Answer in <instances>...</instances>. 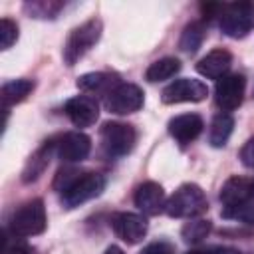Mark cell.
Here are the masks:
<instances>
[{
    "label": "cell",
    "instance_id": "cell-1",
    "mask_svg": "<svg viewBox=\"0 0 254 254\" xmlns=\"http://www.w3.org/2000/svg\"><path fill=\"white\" fill-rule=\"evenodd\" d=\"M208 200L204 190L194 185V183H185L181 185L165 204V212L171 218H194L202 212H206Z\"/></svg>",
    "mask_w": 254,
    "mask_h": 254
},
{
    "label": "cell",
    "instance_id": "cell-2",
    "mask_svg": "<svg viewBox=\"0 0 254 254\" xmlns=\"http://www.w3.org/2000/svg\"><path fill=\"white\" fill-rule=\"evenodd\" d=\"M48 226V216H46V206L42 198H34L24 202L10 218L8 230L16 238H28V236H38L46 230Z\"/></svg>",
    "mask_w": 254,
    "mask_h": 254
},
{
    "label": "cell",
    "instance_id": "cell-3",
    "mask_svg": "<svg viewBox=\"0 0 254 254\" xmlns=\"http://www.w3.org/2000/svg\"><path fill=\"white\" fill-rule=\"evenodd\" d=\"M101 30H103V26H101V20H97V18H91L85 24L71 30V34L67 36L65 46H64V62L67 65H73L77 60H81L99 42Z\"/></svg>",
    "mask_w": 254,
    "mask_h": 254
},
{
    "label": "cell",
    "instance_id": "cell-4",
    "mask_svg": "<svg viewBox=\"0 0 254 254\" xmlns=\"http://www.w3.org/2000/svg\"><path fill=\"white\" fill-rule=\"evenodd\" d=\"M105 189V177L99 173H77L73 181L62 190V204L65 208H75L95 196Z\"/></svg>",
    "mask_w": 254,
    "mask_h": 254
},
{
    "label": "cell",
    "instance_id": "cell-5",
    "mask_svg": "<svg viewBox=\"0 0 254 254\" xmlns=\"http://www.w3.org/2000/svg\"><path fill=\"white\" fill-rule=\"evenodd\" d=\"M220 30L228 38H244L254 30V4L234 2L226 4L220 14Z\"/></svg>",
    "mask_w": 254,
    "mask_h": 254
},
{
    "label": "cell",
    "instance_id": "cell-6",
    "mask_svg": "<svg viewBox=\"0 0 254 254\" xmlns=\"http://www.w3.org/2000/svg\"><path fill=\"white\" fill-rule=\"evenodd\" d=\"M101 145L103 149L113 157H123L133 151L137 143V131L133 125L119 123V121H107L99 129Z\"/></svg>",
    "mask_w": 254,
    "mask_h": 254
},
{
    "label": "cell",
    "instance_id": "cell-7",
    "mask_svg": "<svg viewBox=\"0 0 254 254\" xmlns=\"http://www.w3.org/2000/svg\"><path fill=\"white\" fill-rule=\"evenodd\" d=\"M145 93L135 83H117L107 95H105V109L115 115H127L135 113L143 107Z\"/></svg>",
    "mask_w": 254,
    "mask_h": 254
},
{
    "label": "cell",
    "instance_id": "cell-8",
    "mask_svg": "<svg viewBox=\"0 0 254 254\" xmlns=\"http://www.w3.org/2000/svg\"><path fill=\"white\" fill-rule=\"evenodd\" d=\"M206 95H208V87H206L200 79L181 77V79H175L173 83H169V85L163 89L161 99H163V103H167V105L185 103V101L196 103V101H202Z\"/></svg>",
    "mask_w": 254,
    "mask_h": 254
},
{
    "label": "cell",
    "instance_id": "cell-9",
    "mask_svg": "<svg viewBox=\"0 0 254 254\" xmlns=\"http://www.w3.org/2000/svg\"><path fill=\"white\" fill-rule=\"evenodd\" d=\"M244 89H246V77L242 73H228L216 81L214 87V99L216 105L222 111H232L240 107L244 99Z\"/></svg>",
    "mask_w": 254,
    "mask_h": 254
},
{
    "label": "cell",
    "instance_id": "cell-10",
    "mask_svg": "<svg viewBox=\"0 0 254 254\" xmlns=\"http://www.w3.org/2000/svg\"><path fill=\"white\" fill-rule=\"evenodd\" d=\"M113 232L127 244H137L147 234V220L135 212H115L109 218Z\"/></svg>",
    "mask_w": 254,
    "mask_h": 254
},
{
    "label": "cell",
    "instance_id": "cell-11",
    "mask_svg": "<svg viewBox=\"0 0 254 254\" xmlns=\"http://www.w3.org/2000/svg\"><path fill=\"white\" fill-rule=\"evenodd\" d=\"M133 202L135 206L147 214V216H157L159 212L165 210V204H167V198H165V190L159 183H153V181H147V183H141L137 189H135V194H133Z\"/></svg>",
    "mask_w": 254,
    "mask_h": 254
},
{
    "label": "cell",
    "instance_id": "cell-12",
    "mask_svg": "<svg viewBox=\"0 0 254 254\" xmlns=\"http://www.w3.org/2000/svg\"><path fill=\"white\" fill-rule=\"evenodd\" d=\"M58 157L65 163H79L83 161L91 151V139L81 131H69L60 137L56 143Z\"/></svg>",
    "mask_w": 254,
    "mask_h": 254
},
{
    "label": "cell",
    "instance_id": "cell-13",
    "mask_svg": "<svg viewBox=\"0 0 254 254\" xmlns=\"http://www.w3.org/2000/svg\"><path fill=\"white\" fill-rule=\"evenodd\" d=\"M64 111L75 127H91L99 117V105L89 95H75L67 99Z\"/></svg>",
    "mask_w": 254,
    "mask_h": 254
},
{
    "label": "cell",
    "instance_id": "cell-14",
    "mask_svg": "<svg viewBox=\"0 0 254 254\" xmlns=\"http://www.w3.org/2000/svg\"><path fill=\"white\" fill-rule=\"evenodd\" d=\"M169 133L171 137L181 143V145H189L192 143L200 133H202V127H204V121L200 115L196 113H183V115H177L169 121Z\"/></svg>",
    "mask_w": 254,
    "mask_h": 254
},
{
    "label": "cell",
    "instance_id": "cell-15",
    "mask_svg": "<svg viewBox=\"0 0 254 254\" xmlns=\"http://www.w3.org/2000/svg\"><path fill=\"white\" fill-rule=\"evenodd\" d=\"M218 196H220V200H222L224 206H232V204L254 200V179L234 175V177H230L222 185Z\"/></svg>",
    "mask_w": 254,
    "mask_h": 254
},
{
    "label": "cell",
    "instance_id": "cell-16",
    "mask_svg": "<svg viewBox=\"0 0 254 254\" xmlns=\"http://www.w3.org/2000/svg\"><path fill=\"white\" fill-rule=\"evenodd\" d=\"M230 65H232V56H230V52L218 48V50H212V52H208L204 58L198 60L196 71H198L200 75L208 77V79H216V81H218L220 77L228 75Z\"/></svg>",
    "mask_w": 254,
    "mask_h": 254
},
{
    "label": "cell",
    "instance_id": "cell-17",
    "mask_svg": "<svg viewBox=\"0 0 254 254\" xmlns=\"http://www.w3.org/2000/svg\"><path fill=\"white\" fill-rule=\"evenodd\" d=\"M77 87L83 91H91V93H99L105 91V95L117 85L115 75L113 73H105V71H91V73H83L77 77Z\"/></svg>",
    "mask_w": 254,
    "mask_h": 254
},
{
    "label": "cell",
    "instance_id": "cell-18",
    "mask_svg": "<svg viewBox=\"0 0 254 254\" xmlns=\"http://www.w3.org/2000/svg\"><path fill=\"white\" fill-rule=\"evenodd\" d=\"M52 149H54V143H46L44 147H40L26 163L24 171H22V181L24 183H32V181H38L40 175L44 173V169L48 167L50 163V155H52Z\"/></svg>",
    "mask_w": 254,
    "mask_h": 254
},
{
    "label": "cell",
    "instance_id": "cell-19",
    "mask_svg": "<svg viewBox=\"0 0 254 254\" xmlns=\"http://www.w3.org/2000/svg\"><path fill=\"white\" fill-rule=\"evenodd\" d=\"M32 91H34V81L32 79H12V81L4 83L2 91H0L4 109L8 111L10 105H16V103L24 101Z\"/></svg>",
    "mask_w": 254,
    "mask_h": 254
},
{
    "label": "cell",
    "instance_id": "cell-20",
    "mask_svg": "<svg viewBox=\"0 0 254 254\" xmlns=\"http://www.w3.org/2000/svg\"><path fill=\"white\" fill-rule=\"evenodd\" d=\"M232 129H234V119L232 115L228 113H218L214 115L212 123H210V129H208V143L212 147H224L232 135Z\"/></svg>",
    "mask_w": 254,
    "mask_h": 254
},
{
    "label": "cell",
    "instance_id": "cell-21",
    "mask_svg": "<svg viewBox=\"0 0 254 254\" xmlns=\"http://www.w3.org/2000/svg\"><path fill=\"white\" fill-rule=\"evenodd\" d=\"M179 69H181V62L177 58H161L147 67L145 79L151 83L165 81V79H171L175 73H179Z\"/></svg>",
    "mask_w": 254,
    "mask_h": 254
},
{
    "label": "cell",
    "instance_id": "cell-22",
    "mask_svg": "<svg viewBox=\"0 0 254 254\" xmlns=\"http://www.w3.org/2000/svg\"><path fill=\"white\" fill-rule=\"evenodd\" d=\"M202 40H204V24L196 20V22H190V24L185 26V30L181 34V40H179V48L183 52L192 54L200 48Z\"/></svg>",
    "mask_w": 254,
    "mask_h": 254
},
{
    "label": "cell",
    "instance_id": "cell-23",
    "mask_svg": "<svg viewBox=\"0 0 254 254\" xmlns=\"http://www.w3.org/2000/svg\"><path fill=\"white\" fill-rule=\"evenodd\" d=\"M210 232V220H204V218H194V220H189L183 230H181V236L185 242L189 244H198L200 240H204Z\"/></svg>",
    "mask_w": 254,
    "mask_h": 254
},
{
    "label": "cell",
    "instance_id": "cell-24",
    "mask_svg": "<svg viewBox=\"0 0 254 254\" xmlns=\"http://www.w3.org/2000/svg\"><path fill=\"white\" fill-rule=\"evenodd\" d=\"M220 216L228 218V220H238V222H244V224H254V200L224 206L220 210Z\"/></svg>",
    "mask_w": 254,
    "mask_h": 254
},
{
    "label": "cell",
    "instance_id": "cell-25",
    "mask_svg": "<svg viewBox=\"0 0 254 254\" xmlns=\"http://www.w3.org/2000/svg\"><path fill=\"white\" fill-rule=\"evenodd\" d=\"M62 6V2H32L26 4V10H30L32 16L36 18H54Z\"/></svg>",
    "mask_w": 254,
    "mask_h": 254
},
{
    "label": "cell",
    "instance_id": "cell-26",
    "mask_svg": "<svg viewBox=\"0 0 254 254\" xmlns=\"http://www.w3.org/2000/svg\"><path fill=\"white\" fill-rule=\"evenodd\" d=\"M16 40H18V26H16V22H12L10 18H2V22H0V42H2V50H8Z\"/></svg>",
    "mask_w": 254,
    "mask_h": 254
},
{
    "label": "cell",
    "instance_id": "cell-27",
    "mask_svg": "<svg viewBox=\"0 0 254 254\" xmlns=\"http://www.w3.org/2000/svg\"><path fill=\"white\" fill-rule=\"evenodd\" d=\"M139 254H175V246L171 242L159 240V242H151L147 244Z\"/></svg>",
    "mask_w": 254,
    "mask_h": 254
},
{
    "label": "cell",
    "instance_id": "cell-28",
    "mask_svg": "<svg viewBox=\"0 0 254 254\" xmlns=\"http://www.w3.org/2000/svg\"><path fill=\"white\" fill-rule=\"evenodd\" d=\"M240 161H242L244 167L254 169V137H250L244 143V147L240 149Z\"/></svg>",
    "mask_w": 254,
    "mask_h": 254
},
{
    "label": "cell",
    "instance_id": "cell-29",
    "mask_svg": "<svg viewBox=\"0 0 254 254\" xmlns=\"http://www.w3.org/2000/svg\"><path fill=\"white\" fill-rule=\"evenodd\" d=\"M214 254H240L236 248H226V246H214Z\"/></svg>",
    "mask_w": 254,
    "mask_h": 254
},
{
    "label": "cell",
    "instance_id": "cell-30",
    "mask_svg": "<svg viewBox=\"0 0 254 254\" xmlns=\"http://www.w3.org/2000/svg\"><path fill=\"white\" fill-rule=\"evenodd\" d=\"M187 254H214V246H210V248H196V250H189Z\"/></svg>",
    "mask_w": 254,
    "mask_h": 254
},
{
    "label": "cell",
    "instance_id": "cell-31",
    "mask_svg": "<svg viewBox=\"0 0 254 254\" xmlns=\"http://www.w3.org/2000/svg\"><path fill=\"white\" fill-rule=\"evenodd\" d=\"M105 254H125V252H123L119 246H109V248L105 250Z\"/></svg>",
    "mask_w": 254,
    "mask_h": 254
}]
</instances>
